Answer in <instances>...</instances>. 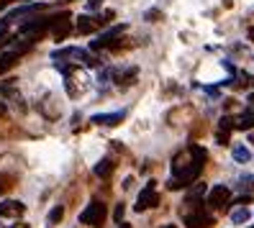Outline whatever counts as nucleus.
Instances as JSON below:
<instances>
[{
  "instance_id": "obj_1",
  "label": "nucleus",
  "mask_w": 254,
  "mask_h": 228,
  "mask_svg": "<svg viewBox=\"0 0 254 228\" xmlns=\"http://www.w3.org/2000/svg\"><path fill=\"white\" fill-rule=\"evenodd\" d=\"M208 159V151L198 144H190L183 154H177L172 162V177L167 182L170 190H183L192 179H198L203 172V164Z\"/></svg>"
},
{
  "instance_id": "obj_2",
  "label": "nucleus",
  "mask_w": 254,
  "mask_h": 228,
  "mask_svg": "<svg viewBox=\"0 0 254 228\" xmlns=\"http://www.w3.org/2000/svg\"><path fill=\"white\" fill-rule=\"evenodd\" d=\"M106 218H108V208H106V203H100V200H93L80 213V223L82 226H93V228H100L103 223H106Z\"/></svg>"
},
{
  "instance_id": "obj_3",
  "label": "nucleus",
  "mask_w": 254,
  "mask_h": 228,
  "mask_svg": "<svg viewBox=\"0 0 254 228\" xmlns=\"http://www.w3.org/2000/svg\"><path fill=\"white\" fill-rule=\"evenodd\" d=\"M52 59L54 62H64V59H74V62H82L87 67H98V59L93 54H87L85 49H77V47H64V49H57L52 52Z\"/></svg>"
},
{
  "instance_id": "obj_4",
  "label": "nucleus",
  "mask_w": 254,
  "mask_h": 228,
  "mask_svg": "<svg viewBox=\"0 0 254 228\" xmlns=\"http://www.w3.org/2000/svg\"><path fill=\"white\" fill-rule=\"evenodd\" d=\"M126 28H128L126 23H118V26L108 28L106 34H100L95 41H90V49H93V52H100V49H116V47H118L116 41L121 39V34L126 31Z\"/></svg>"
},
{
  "instance_id": "obj_5",
  "label": "nucleus",
  "mask_w": 254,
  "mask_h": 228,
  "mask_svg": "<svg viewBox=\"0 0 254 228\" xmlns=\"http://www.w3.org/2000/svg\"><path fill=\"white\" fill-rule=\"evenodd\" d=\"M229 200H231V190L226 185H213L205 195V205L211 210H223L229 205Z\"/></svg>"
},
{
  "instance_id": "obj_6",
  "label": "nucleus",
  "mask_w": 254,
  "mask_h": 228,
  "mask_svg": "<svg viewBox=\"0 0 254 228\" xmlns=\"http://www.w3.org/2000/svg\"><path fill=\"white\" fill-rule=\"evenodd\" d=\"M113 18V10H106L103 16H80L77 18V34H93L100 26H106Z\"/></svg>"
},
{
  "instance_id": "obj_7",
  "label": "nucleus",
  "mask_w": 254,
  "mask_h": 228,
  "mask_svg": "<svg viewBox=\"0 0 254 228\" xmlns=\"http://www.w3.org/2000/svg\"><path fill=\"white\" fill-rule=\"evenodd\" d=\"M195 208H192V213H185V226L188 228H208V226H213V216L208 213L203 205L198 203H192Z\"/></svg>"
},
{
  "instance_id": "obj_8",
  "label": "nucleus",
  "mask_w": 254,
  "mask_h": 228,
  "mask_svg": "<svg viewBox=\"0 0 254 228\" xmlns=\"http://www.w3.org/2000/svg\"><path fill=\"white\" fill-rule=\"evenodd\" d=\"M157 205H159V195H157V190H154V182H149V185L139 192L133 210H136V213H144V210H149V208H157Z\"/></svg>"
},
{
  "instance_id": "obj_9",
  "label": "nucleus",
  "mask_w": 254,
  "mask_h": 228,
  "mask_svg": "<svg viewBox=\"0 0 254 228\" xmlns=\"http://www.w3.org/2000/svg\"><path fill=\"white\" fill-rule=\"evenodd\" d=\"M26 213V205L18 200H3L0 203V218H18Z\"/></svg>"
},
{
  "instance_id": "obj_10",
  "label": "nucleus",
  "mask_w": 254,
  "mask_h": 228,
  "mask_svg": "<svg viewBox=\"0 0 254 228\" xmlns=\"http://www.w3.org/2000/svg\"><path fill=\"white\" fill-rule=\"evenodd\" d=\"M124 111H118V113H98V115H93L90 118V123H95V126H118L124 120Z\"/></svg>"
},
{
  "instance_id": "obj_11",
  "label": "nucleus",
  "mask_w": 254,
  "mask_h": 228,
  "mask_svg": "<svg viewBox=\"0 0 254 228\" xmlns=\"http://www.w3.org/2000/svg\"><path fill=\"white\" fill-rule=\"evenodd\" d=\"M18 57H21V52H16V49H10V52H5V54H0V74L8 72L10 67H16Z\"/></svg>"
},
{
  "instance_id": "obj_12",
  "label": "nucleus",
  "mask_w": 254,
  "mask_h": 228,
  "mask_svg": "<svg viewBox=\"0 0 254 228\" xmlns=\"http://www.w3.org/2000/svg\"><path fill=\"white\" fill-rule=\"evenodd\" d=\"M229 128H234V120L229 115H223L221 118V123H218V144H229Z\"/></svg>"
},
{
  "instance_id": "obj_13",
  "label": "nucleus",
  "mask_w": 254,
  "mask_h": 228,
  "mask_svg": "<svg viewBox=\"0 0 254 228\" xmlns=\"http://www.w3.org/2000/svg\"><path fill=\"white\" fill-rule=\"evenodd\" d=\"M136 72H139L136 67H128V69H124V72H113V80H116L118 85H124V87H126V85H131V82H133Z\"/></svg>"
},
{
  "instance_id": "obj_14",
  "label": "nucleus",
  "mask_w": 254,
  "mask_h": 228,
  "mask_svg": "<svg viewBox=\"0 0 254 228\" xmlns=\"http://www.w3.org/2000/svg\"><path fill=\"white\" fill-rule=\"evenodd\" d=\"M100 179H106V177H111V172H113V159H100L98 164H95V170H93Z\"/></svg>"
},
{
  "instance_id": "obj_15",
  "label": "nucleus",
  "mask_w": 254,
  "mask_h": 228,
  "mask_svg": "<svg viewBox=\"0 0 254 228\" xmlns=\"http://www.w3.org/2000/svg\"><path fill=\"white\" fill-rule=\"evenodd\" d=\"M231 154H234V162H239V164H247V162L252 159V151H249L247 146H242V144H236Z\"/></svg>"
},
{
  "instance_id": "obj_16",
  "label": "nucleus",
  "mask_w": 254,
  "mask_h": 228,
  "mask_svg": "<svg viewBox=\"0 0 254 228\" xmlns=\"http://www.w3.org/2000/svg\"><path fill=\"white\" fill-rule=\"evenodd\" d=\"M236 190H247V192H254V174H242L236 177Z\"/></svg>"
},
{
  "instance_id": "obj_17",
  "label": "nucleus",
  "mask_w": 254,
  "mask_h": 228,
  "mask_svg": "<svg viewBox=\"0 0 254 228\" xmlns=\"http://www.w3.org/2000/svg\"><path fill=\"white\" fill-rule=\"evenodd\" d=\"M249 218H252V213H249L247 208H239V210L231 213V223H234V226H242V223H247Z\"/></svg>"
},
{
  "instance_id": "obj_18",
  "label": "nucleus",
  "mask_w": 254,
  "mask_h": 228,
  "mask_svg": "<svg viewBox=\"0 0 254 228\" xmlns=\"http://www.w3.org/2000/svg\"><path fill=\"white\" fill-rule=\"evenodd\" d=\"M62 218H64V208H62V205H54V208H52V213L47 216V226H57Z\"/></svg>"
},
{
  "instance_id": "obj_19",
  "label": "nucleus",
  "mask_w": 254,
  "mask_h": 228,
  "mask_svg": "<svg viewBox=\"0 0 254 228\" xmlns=\"http://www.w3.org/2000/svg\"><path fill=\"white\" fill-rule=\"evenodd\" d=\"M124 213H126L124 203H118V205H116V210H113V221H116V223H121V221H124Z\"/></svg>"
},
{
  "instance_id": "obj_20",
  "label": "nucleus",
  "mask_w": 254,
  "mask_h": 228,
  "mask_svg": "<svg viewBox=\"0 0 254 228\" xmlns=\"http://www.w3.org/2000/svg\"><path fill=\"white\" fill-rule=\"evenodd\" d=\"M144 18H146L149 23H152V21H157V18H162V13H159V10H146V13H144Z\"/></svg>"
},
{
  "instance_id": "obj_21",
  "label": "nucleus",
  "mask_w": 254,
  "mask_h": 228,
  "mask_svg": "<svg viewBox=\"0 0 254 228\" xmlns=\"http://www.w3.org/2000/svg\"><path fill=\"white\" fill-rule=\"evenodd\" d=\"M103 5V0H87V10H98Z\"/></svg>"
},
{
  "instance_id": "obj_22",
  "label": "nucleus",
  "mask_w": 254,
  "mask_h": 228,
  "mask_svg": "<svg viewBox=\"0 0 254 228\" xmlns=\"http://www.w3.org/2000/svg\"><path fill=\"white\" fill-rule=\"evenodd\" d=\"M5 182H8V177H5V174H0V195H3V192L10 187V185H5Z\"/></svg>"
},
{
  "instance_id": "obj_23",
  "label": "nucleus",
  "mask_w": 254,
  "mask_h": 228,
  "mask_svg": "<svg viewBox=\"0 0 254 228\" xmlns=\"http://www.w3.org/2000/svg\"><path fill=\"white\" fill-rule=\"evenodd\" d=\"M3 44H10V39L5 34H0V47H3Z\"/></svg>"
},
{
  "instance_id": "obj_24",
  "label": "nucleus",
  "mask_w": 254,
  "mask_h": 228,
  "mask_svg": "<svg viewBox=\"0 0 254 228\" xmlns=\"http://www.w3.org/2000/svg\"><path fill=\"white\" fill-rule=\"evenodd\" d=\"M10 3H13V0H0V10H3V8H8Z\"/></svg>"
},
{
  "instance_id": "obj_25",
  "label": "nucleus",
  "mask_w": 254,
  "mask_h": 228,
  "mask_svg": "<svg viewBox=\"0 0 254 228\" xmlns=\"http://www.w3.org/2000/svg\"><path fill=\"white\" fill-rule=\"evenodd\" d=\"M3 113H5V105H3V103H0V115H3Z\"/></svg>"
},
{
  "instance_id": "obj_26",
  "label": "nucleus",
  "mask_w": 254,
  "mask_h": 228,
  "mask_svg": "<svg viewBox=\"0 0 254 228\" xmlns=\"http://www.w3.org/2000/svg\"><path fill=\"white\" fill-rule=\"evenodd\" d=\"M249 39H252V41H254V28H252V31H249Z\"/></svg>"
},
{
  "instance_id": "obj_27",
  "label": "nucleus",
  "mask_w": 254,
  "mask_h": 228,
  "mask_svg": "<svg viewBox=\"0 0 254 228\" xmlns=\"http://www.w3.org/2000/svg\"><path fill=\"white\" fill-rule=\"evenodd\" d=\"M121 228H131V226H128V223H121Z\"/></svg>"
},
{
  "instance_id": "obj_28",
  "label": "nucleus",
  "mask_w": 254,
  "mask_h": 228,
  "mask_svg": "<svg viewBox=\"0 0 254 228\" xmlns=\"http://www.w3.org/2000/svg\"><path fill=\"white\" fill-rule=\"evenodd\" d=\"M162 228H177V226H162Z\"/></svg>"
},
{
  "instance_id": "obj_29",
  "label": "nucleus",
  "mask_w": 254,
  "mask_h": 228,
  "mask_svg": "<svg viewBox=\"0 0 254 228\" xmlns=\"http://www.w3.org/2000/svg\"><path fill=\"white\" fill-rule=\"evenodd\" d=\"M23 3H28V0H23Z\"/></svg>"
}]
</instances>
